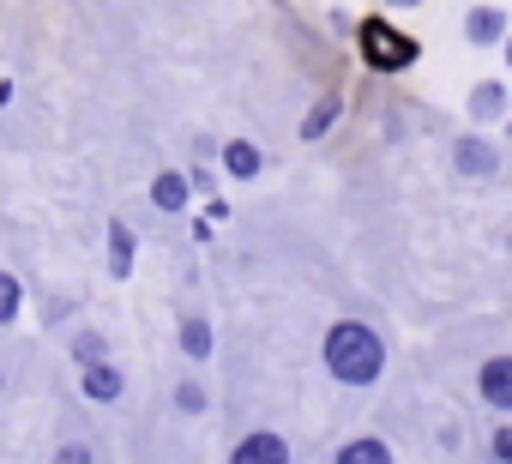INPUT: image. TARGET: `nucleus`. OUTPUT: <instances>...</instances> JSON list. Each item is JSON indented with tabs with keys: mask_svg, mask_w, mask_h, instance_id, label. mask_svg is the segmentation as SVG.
I'll return each mask as SVG.
<instances>
[{
	"mask_svg": "<svg viewBox=\"0 0 512 464\" xmlns=\"http://www.w3.org/2000/svg\"><path fill=\"white\" fill-rule=\"evenodd\" d=\"M512 37V13L500 7V0H476V7H464V43L470 49H500Z\"/></svg>",
	"mask_w": 512,
	"mask_h": 464,
	"instance_id": "nucleus-5",
	"label": "nucleus"
},
{
	"mask_svg": "<svg viewBox=\"0 0 512 464\" xmlns=\"http://www.w3.org/2000/svg\"><path fill=\"white\" fill-rule=\"evenodd\" d=\"M356 55H362L368 73L398 79V73H410L422 61V43L404 25H392V13H368V19H356Z\"/></svg>",
	"mask_w": 512,
	"mask_h": 464,
	"instance_id": "nucleus-2",
	"label": "nucleus"
},
{
	"mask_svg": "<svg viewBox=\"0 0 512 464\" xmlns=\"http://www.w3.org/2000/svg\"><path fill=\"white\" fill-rule=\"evenodd\" d=\"M488 452H494V458H500V464H512V428H500V434H494V440H488Z\"/></svg>",
	"mask_w": 512,
	"mask_h": 464,
	"instance_id": "nucleus-19",
	"label": "nucleus"
},
{
	"mask_svg": "<svg viewBox=\"0 0 512 464\" xmlns=\"http://www.w3.org/2000/svg\"><path fill=\"white\" fill-rule=\"evenodd\" d=\"M175 404H181L187 416H199V410H205V386H193V380H181V386H175Z\"/></svg>",
	"mask_w": 512,
	"mask_h": 464,
	"instance_id": "nucleus-17",
	"label": "nucleus"
},
{
	"mask_svg": "<svg viewBox=\"0 0 512 464\" xmlns=\"http://www.w3.org/2000/svg\"><path fill=\"white\" fill-rule=\"evenodd\" d=\"M338 115H344V97H320L308 115H302V139L314 145V139H326L332 127H338Z\"/></svg>",
	"mask_w": 512,
	"mask_h": 464,
	"instance_id": "nucleus-12",
	"label": "nucleus"
},
{
	"mask_svg": "<svg viewBox=\"0 0 512 464\" xmlns=\"http://www.w3.org/2000/svg\"><path fill=\"white\" fill-rule=\"evenodd\" d=\"M338 464H392V446L374 440V434H356V440L338 446Z\"/></svg>",
	"mask_w": 512,
	"mask_h": 464,
	"instance_id": "nucleus-13",
	"label": "nucleus"
},
{
	"mask_svg": "<svg viewBox=\"0 0 512 464\" xmlns=\"http://www.w3.org/2000/svg\"><path fill=\"white\" fill-rule=\"evenodd\" d=\"M464 115H470L476 133L506 127V115H512V91H506V79H476L470 97H464Z\"/></svg>",
	"mask_w": 512,
	"mask_h": 464,
	"instance_id": "nucleus-3",
	"label": "nucleus"
},
{
	"mask_svg": "<svg viewBox=\"0 0 512 464\" xmlns=\"http://www.w3.org/2000/svg\"><path fill=\"white\" fill-rule=\"evenodd\" d=\"M452 169H458L464 181H494V175L506 169V157L494 151L488 133H464V139H452Z\"/></svg>",
	"mask_w": 512,
	"mask_h": 464,
	"instance_id": "nucleus-4",
	"label": "nucleus"
},
{
	"mask_svg": "<svg viewBox=\"0 0 512 464\" xmlns=\"http://www.w3.org/2000/svg\"><path fill=\"white\" fill-rule=\"evenodd\" d=\"M476 392H482L488 410L512 416V356H488V362L476 368Z\"/></svg>",
	"mask_w": 512,
	"mask_h": 464,
	"instance_id": "nucleus-6",
	"label": "nucleus"
},
{
	"mask_svg": "<svg viewBox=\"0 0 512 464\" xmlns=\"http://www.w3.org/2000/svg\"><path fill=\"white\" fill-rule=\"evenodd\" d=\"M55 464H91V446H85V440H67V446L55 452Z\"/></svg>",
	"mask_w": 512,
	"mask_h": 464,
	"instance_id": "nucleus-18",
	"label": "nucleus"
},
{
	"mask_svg": "<svg viewBox=\"0 0 512 464\" xmlns=\"http://www.w3.org/2000/svg\"><path fill=\"white\" fill-rule=\"evenodd\" d=\"M380 7H392V13H416V7H428V0H380Z\"/></svg>",
	"mask_w": 512,
	"mask_h": 464,
	"instance_id": "nucleus-20",
	"label": "nucleus"
},
{
	"mask_svg": "<svg viewBox=\"0 0 512 464\" xmlns=\"http://www.w3.org/2000/svg\"><path fill=\"white\" fill-rule=\"evenodd\" d=\"M181 350H187L193 362L211 356V320H205V314H187V320H181Z\"/></svg>",
	"mask_w": 512,
	"mask_h": 464,
	"instance_id": "nucleus-14",
	"label": "nucleus"
},
{
	"mask_svg": "<svg viewBox=\"0 0 512 464\" xmlns=\"http://www.w3.org/2000/svg\"><path fill=\"white\" fill-rule=\"evenodd\" d=\"M187 193H193V175H181V169H163L151 181V205L157 211H187Z\"/></svg>",
	"mask_w": 512,
	"mask_h": 464,
	"instance_id": "nucleus-10",
	"label": "nucleus"
},
{
	"mask_svg": "<svg viewBox=\"0 0 512 464\" xmlns=\"http://www.w3.org/2000/svg\"><path fill=\"white\" fill-rule=\"evenodd\" d=\"M217 163H223V175H229V181H253V175L266 169V151L253 145V139H229Z\"/></svg>",
	"mask_w": 512,
	"mask_h": 464,
	"instance_id": "nucleus-9",
	"label": "nucleus"
},
{
	"mask_svg": "<svg viewBox=\"0 0 512 464\" xmlns=\"http://www.w3.org/2000/svg\"><path fill=\"white\" fill-rule=\"evenodd\" d=\"M500 55H506V73H512V37H506V43H500Z\"/></svg>",
	"mask_w": 512,
	"mask_h": 464,
	"instance_id": "nucleus-21",
	"label": "nucleus"
},
{
	"mask_svg": "<svg viewBox=\"0 0 512 464\" xmlns=\"http://www.w3.org/2000/svg\"><path fill=\"white\" fill-rule=\"evenodd\" d=\"M320 356H326V374H332L338 386H374V380L386 374V338H380L368 320H338V326L326 332Z\"/></svg>",
	"mask_w": 512,
	"mask_h": 464,
	"instance_id": "nucleus-1",
	"label": "nucleus"
},
{
	"mask_svg": "<svg viewBox=\"0 0 512 464\" xmlns=\"http://www.w3.org/2000/svg\"><path fill=\"white\" fill-rule=\"evenodd\" d=\"M0 392H7V374H0Z\"/></svg>",
	"mask_w": 512,
	"mask_h": 464,
	"instance_id": "nucleus-23",
	"label": "nucleus"
},
{
	"mask_svg": "<svg viewBox=\"0 0 512 464\" xmlns=\"http://www.w3.org/2000/svg\"><path fill=\"white\" fill-rule=\"evenodd\" d=\"M19 302H25L19 278H13V272H0V326H13V320H19Z\"/></svg>",
	"mask_w": 512,
	"mask_h": 464,
	"instance_id": "nucleus-16",
	"label": "nucleus"
},
{
	"mask_svg": "<svg viewBox=\"0 0 512 464\" xmlns=\"http://www.w3.org/2000/svg\"><path fill=\"white\" fill-rule=\"evenodd\" d=\"M506 145H512V115H506Z\"/></svg>",
	"mask_w": 512,
	"mask_h": 464,
	"instance_id": "nucleus-22",
	"label": "nucleus"
},
{
	"mask_svg": "<svg viewBox=\"0 0 512 464\" xmlns=\"http://www.w3.org/2000/svg\"><path fill=\"white\" fill-rule=\"evenodd\" d=\"M229 464H290V440L272 434V428H253L247 440H235Z\"/></svg>",
	"mask_w": 512,
	"mask_h": 464,
	"instance_id": "nucleus-7",
	"label": "nucleus"
},
{
	"mask_svg": "<svg viewBox=\"0 0 512 464\" xmlns=\"http://www.w3.org/2000/svg\"><path fill=\"white\" fill-rule=\"evenodd\" d=\"M133 260H139V236H133L121 217H109V272H115V278H127V272H133Z\"/></svg>",
	"mask_w": 512,
	"mask_h": 464,
	"instance_id": "nucleus-11",
	"label": "nucleus"
},
{
	"mask_svg": "<svg viewBox=\"0 0 512 464\" xmlns=\"http://www.w3.org/2000/svg\"><path fill=\"white\" fill-rule=\"evenodd\" d=\"M73 362H79V368L109 362V338H103V332H79V338H73Z\"/></svg>",
	"mask_w": 512,
	"mask_h": 464,
	"instance_id": "nucleus-15",
	"label": "nucleus"
},
{
	"mask_svg": "<svg viewBox=\"0 0 512 464\" xmlns=\"http://www.w3.org/2000/svg\"><path fill=\"white\" fill-rule=\"evenodd\" d=\"M79 392H85L91 404H115V398L127 392V380H121L115 362H97V368H79Z\"/></svg>",
	"mask_w": 512,
	"mask_h": 464,
	"instance_id": "nucleus-8",
	"label": "nucleus"
}]
</instances>
